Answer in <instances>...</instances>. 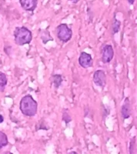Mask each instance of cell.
<instances>
[{
  "label": "cell",
  "instance_id": "9a60e30c",
  "mask_svg": "<svg viewBox=\"0 0 137 154\" xmlns=\"http://www.w3.org/2000/svg\"><path fill=\"white\" fill-rule=\"evenodd\" d=\"M69 1H70V2H72V3H74V4H76V3L80 2V0H69Z\"/></svg>",
  "mask_w": 137,
  "mask_h": 154
},
{
  "label": "cell",
  "instance_id": "5b68a950",
  "mask_svg": "<svg viewBox=\"0 0 137 154\" xmlns=\"http://www.w3.org/2000/svg\"><path fill=\"white\" fill-rule=\"evenodd\" d=\"M114 57V50L111 45H105L102 49V62L103 63H109L113 60Z\"/></svg>",
  "mask_w": 137,
  "mask_h": 154
},
{
  "label": "cell",
  "instance_id": "ba28073f",
  "mask_svg": "<svg viewBox=\"0 0 137 154\" xmlns=\"http://www.w3.org/2000/svg\"><path fill=\"white\" fill-rule=\"evenodd\" d=\"M121 113H122V116L124 120L129 119L131 116L132 108H131V104H130L129 98L125 99V101L123 103L122 109H121Z\"/></svg>",
  "mask_w": 137,
  "mask_h": 154
},
{
  "label": "cell",
  "instance_id": "7a4b0ae2",
  "mask_svg": "<svg viewBox=\"0 0 137 154\" xmlns=\"http://www.w3.org/2000/svg\"><path fill=\"white\" fill-rule=\"evenodd\" d=\"M15 42L19 46L29 44L32 40V34L28 28L25 26L16 27L14 31Z\"/></svg>",
  "mask_w": 137,
  "mask_h": 154
},
{
  "label": "cell",
  "instance_id": "5bb4252c",
  "mask_svg": "<svg viewBox=\"0 0 137 154\" xmlns=\"http://www.w3.org/2000/svg\"><path fill=\"white\" fill-rule=\"evenodd\" d=\"M69 110L67 109H65V110L63 112V121H64L66 124L68 123H70L71 121H72V118H71V116L69 114Z\"/></svg>",
  "mask_w": 137,
  "mask_h": 154
},
{
  "label": "cell",
  "instance_id": "7c38bea8",
  "mask_svg": "<svg viewBox=\"0 0 137 154\" xmlns=\"http://www.w3.org/2000/svg\"><path fill=\"white\" fill-rule=\"evenodd\" d=\"M7 84V77L3 72H0V92H3Z\"/></svg>",
  "mask_w": 137,
  "mask_h": 154
},
{
  "label": "cell",
  "instance_id": "6da1fadb",
  "mask_svg": "<svg viewBox=\"0 0 137 154\" xmlns=\"http://www.w3.org/2000/svg\"><path fill=\"white\" fill-rule=\"evenodd\" d=\"M19 109L22 113L26 116L32 117L36 115L38 111V103L32 96L26 95L23 96L19 103Z\"/></svg>",
  "mask_w": 137,
  "mask_h": 154
},
{
  "label": "cell",
  "instance_id": "2e32d148",
  "mask_svg": "<svg viewBox=\"0 0 137 154\" xmlns=\"http://www.w3.org/2000/svg\"><path fill=\"white\" fill-rule=\"evenodd\" d=\"M127 1H128V3H130V5H133L136 0H127Z\"/></svg>",
  "mask_w": 137,
  "mask_h": 154
},
{
  "label": "cell",
  "instance_id": "9c48e42d",
  "mask_svg": "<svg viewBox=\"0 0 137 154\" xmlns=\"http://www.w3.org/2000/svg\"><path fill=\"white\" fill-rule=\"evenodd\" d=\"M50 81L55 89H59L63 82V77L60 74H54L50 77Z\"/></svg>",
  "mask_w": 137,
  "mask_h": 154
},
{
  "label": "cell",
  "instance_id": "4fadbf2b",
  "mask_svg": "<svg viewBox=\"0 0 137 154\" xmlns=\"http://www.w3.org/2000/svg\"><path fill=\"white\" fill-rule=\"evenodd\" d=\"M8 144L7 136L3 132L0 131V149L5 147Z\"/></svg>",
  "mask_w": 137,
  "mask_h": 154
},
{
  "label": "cell",
  "instance_id": "277c9868",
  "mask_svg": "<svg viewBox=\"0 0 137 154\" xmlns=\"http://www.w3.org/2000/svg\"><path fill=\"white\" fill-rule=\"evenodd\" d=\"M93 82L97 86L103 89L106 85V75L103 70H96L93 74Z\"/></svg>",
  "mask_w": 137,
  "mask_h": 154
},
{
  "label": "cell",
  "instance_id": "e0dca14e",
  "mask_svg": "<svg viewBox=\"0 0 137 154\" xmlns=\"http://www.w3.org/2000/svg\"><path fill=\"white\" fill-rule=\"evenodd\" d=\"M4 121V118L2 115H0V123H2Z\"/></svg>",
  "mask_w": 137,
  "mask_h": 154
},
{
  "label": "cell",
  "instance_id": "8992f818",
  "mask_svg": "<svg viewBox=\"0 0 137 154\" xmlns=\"http://www.w3.org/2000/svg\"><path fill=\"white\" fill-rule=\"evenodd\" d=\"M79 64L84 69L92 67L93 66V60L92 55L86 52H82L79 57Z\"/></svg>",
  "mask_w": 137,
  "mask_h": 154
},
{
  "label": "cell",
  "instance_id": "30bf717a",
  "mask_svg": "<svg viewBox=\"0 0 137 154\" xmlns=\"http://www.w3.org/2000/svg\"><path fill=\"white\" fill-rule=\"evenodd\" d=\"M40 37L43 44H47L49 41H53V38L51 36L48 30H43L40 32Z\"/></svg>",
  "mask_w": 137,
  "mask_h": 154
},
{
  "label": "cell",
  "instance_id": "8fae6325",
  "mask_svg": "<svg viewBox=\"0 0 137 154\" xmlns=\"http://www.w3.org/2000/svg\"><path fill=\"white\" fill-rule=\"evenodd\" d=\"M121 27V22L117 19H115V16H114V21H113V26H112V33L113 35L118 33L119 32Z\"/></svg>",
  "mask_w": 137,
  "mask_h": 154
},
{
  "label": "cell",
  "instance_id": "52a82bcc",
  "mask_svg": "<svg viewBox=\"0 0 137 154\" xmlns=\"http://www.w3.org/2000/svg\"><path fill=\"white\" fill-rule=\"evenodd\" d=\"M22 8L27 12H34L38 5V0H19Z\"/></svg>",
  "mask_w": 137,
  "mask_h": 154
},
{
  "label": "cell",
  "instance_id": "3957f363",
  "mask_svg": "<svg viewBox=\"0 0 137 154\" xmlns=\"http://www.w3.org/2000/svg\"><path fill=\"white\" fill-rule=\"evenodd\" d=\"M55 32L57 38L63 43H67L72 38V31L67 24L62 23L59 25L55 29Z\"/></svg>",
  "mask_w": 137,
  "mask_h": 154
}]
</instances>
